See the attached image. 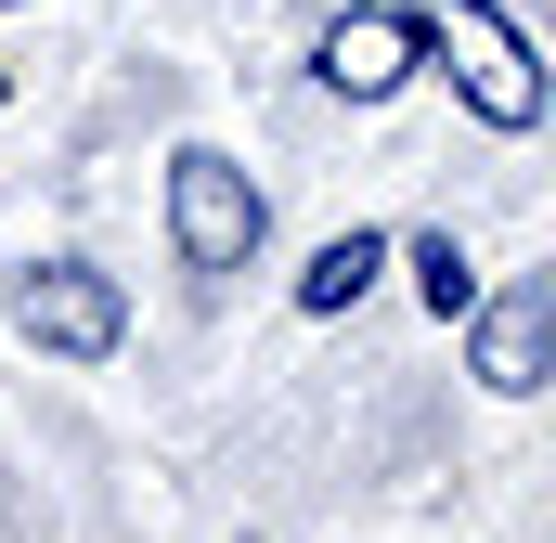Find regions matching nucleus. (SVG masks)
I'll return each instance as SVG.
<instances>
[{
    "label": "nucleus",
    "instance_id": "obj_1",
    "mask_svg": "<svg viewBox=\"0 0 556 543\" xmlns=\"http://www.w3.org/2000/svg\"><path fill=\"white\" fill-rule=\"evenodd\" d=\"M415 52L492 117V130H531V117H544V52H531L492 0H415Z\"/></svg>",
    "mask_w": 556,
    "mask_h": 543
},
{
    "label": "nucleus",
    "instance_id": "obj_2",
    "mask_svg": "<svg viewBox=\"0 0 556 543\" xmlns=\"http://www.w3.org/2000/svg\"><path fill=\"white\" fill-rule=\"evenodd\" d=\"M260 233H273L260 181H247L233 155L181 142V155H168V247H181L194 272H247V260H260Z\"/></svg>",
    "mask_w": 556,
    "mask_h": 543
},
{
    "label": "nucleus",
    "instance_id": "obj_3",
    "mask_svg": "<svg viewBox=\"0 0 556 543\" xmlns=\"http://www.w3.org/2000/svg\"><path fill=\"white\" fill-rule=\"evenodd\" d=\"M13 324H26L39 350H65V363H104V350L130 337V298L91 260H39V272H13Z\"/></svg>",
    "mask_w": 556,
    "mask_h": 543
},
{
    "label": "nucleus",
    "instance_id": "obj_4",
    "mask_svg": "<svg viewBox=\"0 0 556 543\" xmlns=\"http://www.w3.org/2000/svg\"><path fill=\"white\" fill-rule=\"evenodd\" d=\"M466 376L492 389V402H531L556 376V285H505V298H479L466 311Z\"/></svg>",
    "mask_w": 556,
    "mask_h": 543
},
{
    "label": "nucleus",
    "instance_id": "obj_5",
    "mask_svg": "<svg viewBox=\"0 0 556 543\" xmlns=\"http://www.w3.org/2000/svg\"><path fill=\"white\" fill-rule=\"evenodd\" d=\"M311 65H324V91H350V104H389V91L415 78V13H337Z\"/></svg>",
    "mask_w": 556,
    "mask_h": 543
},
{
    "label": "nucleus",
    "instance_id": "obj_6",
    "mask_svg": "<svg viewBox=\"0 0 556 543\" xmlns=\"http://www.w3.org/2000/svg\"><path fill=\"white\" fill-rule=\"evenodd\" d=\"M376 272H389V247H376V233H337V247H311V272H298V311H350Z\"/></svg>",
    "mask_w": 556,
    "mask_h": 543
},
{
    "label": "nucleus",
    "instance_id": "obj_7",
    "mask_svg": "<svg viewBox=\"0 0 556 543\" xmlns=\"http://www.w3.org/2000/svg\"><path fill=\"white\" fill-rule=\"evenodd\" d=\"M415 285H427V311H440V324H466V311H479V272H466L453 233H427V247H415Z\"/></svg>",
    "mask_w": 556,
    "mask_h": 543
}]
</instances>
